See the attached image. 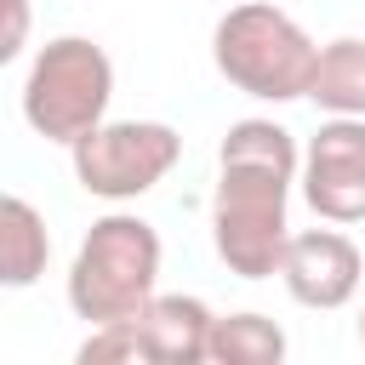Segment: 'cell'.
Instances as JSON below:
<instances>
[{
	"mask_svg": "<svg viewBox=\"0 0 365 365\" xmlns=\"http://www.w3.org/2000/svg\"><path fill=\"white\" fill-rule=\"evenodd\" d=\"M114 103V63L91 34H57L34 51L23 74V120L34 137L74 148L86 131L108 120Z\"/></svg>",
	"mask_w": 365,
	"mask_h": 365,
	"instance_id": "277c9868",
	"label": "cell"
},
{
	"mask_svg": "<svg viewBox=\"0 0 365 365\" xmlns=\"http://www.w3.org/2000/svg\"><path fill=\"white\" fill-rule=\"evenodd\" d=\"M211 325H217V314L200 297H154L137 314L143 359L148 365H200V359H211Z\"/></svg>",
	"mask_w": 365,
	"mask_h": 365,
	"instance_id": "ba28073f",
	"label": "cell"
},
{
	"mask_svg": "<svg viewBox=\"0 0 365 365\" xmlns=\"http://www.w3.org/2000/svg\"><path fill=\"white\" fill-rule=\"evenodd\" d=\"M291 182H302L297 137L279 120H234L217 148L211 245L228 274L274 279L291 245Z\"/></svg>",
	"mask_w": 365,
	"mask_h": 365,
	"instance_id": "6da1fadb",
	"label": "cell"
},
{
	"mask_svg": "<svg viewBox=\"0 0 365 365\" xmlns=\"http://www.w3.org/2000/svg\"><path fill=\"white\" fill-rule=\"evenodd\" d=\"M29 46V0H6V34H0V63L23 57Z\"/></svg>",
	"mask_w": 365,
	"mask_h": 365,
	"instance_id": "7c38bea8",
	"label": "cell"
},
{
	"mask_svg": "<svg viewBox=\"0 0 365 365\" xmlns=\"http://www.w3.org/2000/svg\"><path fill=\"white\" fill-rule=\"evenodd\" d=\"M285 359V331L268 314H222L211 325V365H279Z\"/></svg>",
	"mask_w": 365,
	"mask_h": 365,
	"instance_id": "8fae6325",
	"label": "cell"
},
{
	"mask_svg": "<svg viewBox=\"0 0 365 365\" xmlns=\"http://www.w3.org/2000/svg\"><path fill=\"white\" fill-rule=\"evenodd\" d=\"M279 285L291 291L297 308H314V314H331V308H348L365 285V257L359 245L336 228H302L291 234L285 245V262H279Z\"/></svg>",
	"mask_w": 365,
	"mask_h": 365,
	"instance_id": "52a82bcc",
	"label": "cell"
},
{
	"mask_svg": "<svg viewBox=\"0 0 365 365\" xmlns=\"http://www.w3.org/2000/svg\"><path fill=\"white\" fill-rule=\"evenodd\" d=\"M302 200L319 222H365V114H331L308 137Z\"/></svg>",
	"mask_w": 365,
	"mask_h": 365,
	"instance_id": "8992f818",
	"label": "cell"
},
{
	"mask_svg": "<svg viewBox=\"0 0 365 365\" xmlns=\"http://www.w3.org/2000/svg\"><path fill=\"white\" fill-rule=\"evenodd\" d=\"M308 103L325 114H365V40L359 34H336L319 46Z\"/></svg>",
	"mask_w": 365,
	"mask_h": 365,
	"instance_id": "30bf717a",
	"label": "cell"
},
{
	"mask_svg": "<svg viewBox=\"0 0 365 365\" xmlns=\"http://www.w3.org/2000/svg\"><path fill=\"white\" fill-rule=\"evenodd\" d=\"M68 160H74V182L86 194L125 205L171 177V165L182 160V137L165 120H103L97 131H86L68 148Z\"/></svg>",
	"mask_w": 365,
	"mask_h": 365,
	"instance_id": "5b68a950",
	"label": "cell"
},
{
	"mask_svg": "<svg viewBox=\"0 0 365 365\" xmlns=\"http://www.w3.org/2000/svg\"><path fill=\"white\" fill-rule=\"evenodd\" d=\"M211 63L234 91H245L257 103H297V97H308L319 46L274 0H240L211 29Z\"/></svg>",
	"mask_w": 365,
	"mask_h": 365,
	"instance_id": "3957f363",
	"label": "cell"
},
{
	"mask_svg": "<svg viewBox=\"0 0 365 365\" xmlns=\"http://www.w3.org/2000/svg\"><path fill=\"white\" fill-rule=\"evenodd\" d=\"M51 262V234H46V217L23 200V194H6L0 200V285L23 291L46 274Z\"/></svg>",
	"mask_w": 365,
	"mask_h": 365,
	"instance_id": "9c48e42d",
	"label": "cell"
},
{
	"mask_svg": "<svg viewBox=\"0 0 365 365\" xmlns=\"http://www.w3.org/2000/svg\"><path fill=\"white\" fill-rule=\"evenodd\" d=\"M160 297V228L137 211H108L86 228L68 262V308L86 325L137 319Z\"/></svg>",
	"mask_w": 365,
	"mask_h": 365,
	"instance_id": "7a4b0ae2",
	"label": "cell"
},
{
	"mask_svg": "<svg viewBox=\"0 0 365 365\" xmlns=\"http://www.w3.org/2000/svg\"><path fill=\"white\" fill-rule=\"evenodd\" d=\"M359 348H365V308H359Z\"/></svg>",
	"mask_w": 365,
	"mask_h": 365,
	"instance_id": "4fadbf2b",
	"label": "cell"
}]
</instances>
